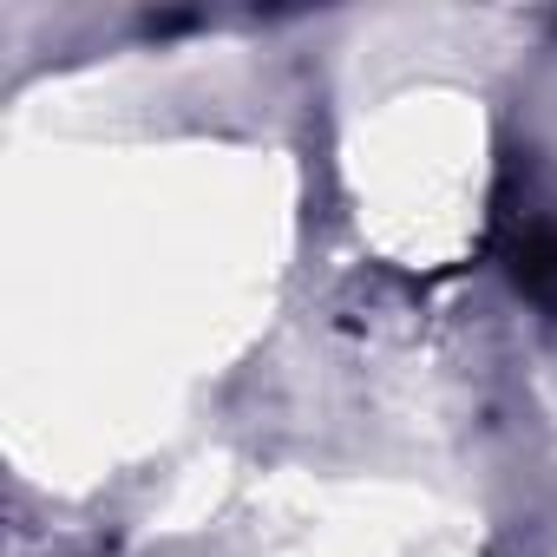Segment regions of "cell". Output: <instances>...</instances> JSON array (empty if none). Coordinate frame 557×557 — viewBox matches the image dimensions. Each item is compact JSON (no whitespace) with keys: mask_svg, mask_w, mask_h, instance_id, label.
Here are the masks:
<instances>
[{"mask_svg":"<svg viewBox=\"0 0 557 557\" xmlns=\"http://www.w3.org/2000/svg\"><path fill=\"white\" fill-rule=\"evenodd\" d=\"M511 283H518L537 309H557V223H531V230L511 243Z\"/></svg>","mask_w":557,"mask_h":557,"instance_id":"1","label":"cell"}]
</instances>
